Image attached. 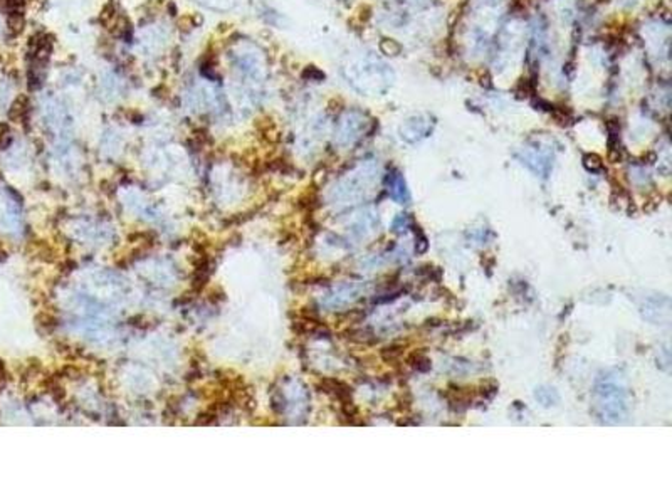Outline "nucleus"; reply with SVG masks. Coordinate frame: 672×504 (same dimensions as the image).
I'll return each mask as SVG.
<instances>
[{"label":"nucleus","mask_w":672,"mask_h":504,"mask_svg":"<svg viewBox=\"0 0 672 504\" xmlns=\"http://www.w3.org/2000/svg\"><path fill=\"white\" fill-rule=\"evenodd\" d=\"M25 9V0H0V10L5 14H15V12H24Z\"/></svg>","instance_id":"nucleus-6"},{"label":"nucleus","mask_w":672,"mask_h":504,"mask_svg":"<svg viewBox=\"0 0 672 504\" xmlns=\"http://www.w3.org/2000/svg\"><path fill=\"white\" fill-rule=\"evenodd\" d=\"M230 57H232L234 69L239 74L240 89L244 91V94L254 96L257 88L262 84L266 76V61L262 52L252 42L250 44L249 42H240L239 46L234 47Z\"/></svg>","instance_id":"nucleus-1"},{"label":"nucleus","mask_w":672,"mask_h":504,"mask_svg":"<svg viewBox=\"0 0 672 504\" xmlns=\"http://www.w3.org/2000/svg\"><path fill=\"white\" fill-rule=\"evenodd\" d=\"M29 109H30L29 99L25 96H19L9 109V118L12 121H25L29 116Z\"/></svg>","instance_id":"nucleus-3"},{"label":"nucleus","mask_w":672,"mask_h":504,"mask_svg":"<svg viewBox=\"0 0 672 504\" xmlns=\"http://www.w3.org/2000/svg\"><path fill=\"white\" fill-rule=\"evenodd\" d=\"M54 40L49 34L39 32L29 39L27 44V88L39 91L44 86L47 66H49Z\"/></svg>","instance_id":"nucleus-2"},{"label":"nucleus","mask_w":672,"mask_h":504,"mask_svg":"<svg viewBox=\"0 0 672 504\" xmlns=\"http://www.w3.org/2000/svg\"><path fill=\"white\" fill-rule=\"evenodd\" d=\"M402 346H397V345H392V346H387V348H383L382 350V356L385 358L387 361H390V360H397L398 356L402 355Z\"/></svg>","instance_id":"nucleus-7"},{"label":"nucleus","mask_w":672,"mask_h":504,"mask_svg":"<svg viewBox=\"0 0 672 504\" xmlns=\"http://www.w3.org/2000/svg\"><path fill=\"white\" fill-rule=\"evenodd\" d=\"M24 12H15L7 15V29L12 35H19L24 29Z\"/></svg>","instance_id":"nucleus-4"},{"label":"nucleus","mask_w":672,"mask_h":504,"mask_svg":"<svg viewBox=\"0 0 672 504\" xmlns=\"http://www.w3.org/2000/svg\"><path fill=\"white\" fill-rule=\"evenodd\" d=\"M197 2L210 10H217V12H225L235 5V0H197Z\"/></svg>","instance_id":"nucleus-5"},{"label":"nucleus","mask_w":672,"mask_h":504,"mask_svg":"<svg viewBox=\"0 0 672 504\" xmlns=\"http://www.w3.org/2000/svg\"><path fill=\"white\" fill-rule=\"evenodd\" d=\"M5 385V370H4V363L0 361V388Z\"/></svg>","instance_id":"nucleus-8"}]
</instances>
